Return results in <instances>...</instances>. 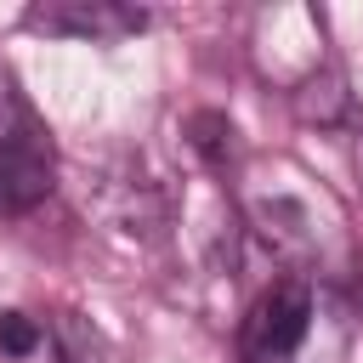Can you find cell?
Returning <instances> with one entry per match:
<instances>
[{"label":"cell","instance_id":"cell-1","mask_svg":"<svg viewBox=\"0 0 363 363\" xmlns=\"http://www.w3.org/2000/svg\"><path fill=\"white\" fill-rule=\"evenodd\" d=\"M238 357L244 363H340L346 312L318 278L284 272L250 301L238 323Z\"/></svg>","mask_w":363,"mask_h":363},{"label":"cell","instance_id":"cell-2","mask_svg":"<svg viewBox=\"0 0 363 363\" xmlns=\"http://www.w3.org/2000/svg\"><path fill=\"white\" fill-rule=\"evenodd\" d=\"M23 28L108 45V40L142 34V28H147V11H136V6H113V0H45V6H28V11H23Z\"/></svg>","mask_w":363,"mask_h":363},{"label":"cell","instance_id":"cell-3","mask_svg":"<svg viewBox=\"0 0 363 363\" xmlns=\"http://www.w3.org/2000/svg\"><path fill=\"white\" fill-rule=\"evenodd\" d=\"M57 187V153L51 136H17L0 142V216H28L34 204H45Z\"/></svg>","mask_w":363,"mask_h":363},{"label":"cell","instance_id":"cell-4","mask_svg":"<svg viewBox=\"0 0 363 363\" xmlns=\"http://www.w3.org/2000/svg\"><path fill=\"white\" fill-rule=\"evenodd\" d=\"M45 340H51L57 363H108L102 335H96L79 312H57V318H51V329H45Z\"/></svg>","mask_w":363,"mask_h":363},{"label":"cell","instance_id":"cell-5","mask_svg":"<svg viewBox=\"0 0 363 363\" xmlns=\"http://www.w3.org/2000/svg\"><path fill=\"white\" fill-rule=\"evenodd\" d=\"M295 108H301V119H318V125H335L340 113H346V79L335 74V68H323V74H312L301 91H295Z\"/></svg>","mask_w":363,"mask_h":363},{"label":"cell","instance_id":"cell-6","mask_svg":"<svg viewBox=\"0 0 363 363\" xmlns=\"http://www.w3.org/2000/svg\"><path fill=\"white\" fill-rule=\"evenodd\" d=\"M187 142L204 153V164H233L238 159V130H233V119L227 113H193L187 119Z\"/></svg>","mask_w":363,"mask_h":363},{"label":"cell","instance_id":"cell-7","mask_svg":"<svg viewBox=\"0 0 363 363\" xmlns=\"http://www.w3.org/2000/svg\"><path fill=\"white\" fill-rule=\"evenodd\" d=\"M45 346V323L40 318H28V312H0V352L6 357H34Z\"/></svg>","mask_w":363,"mask_h":363}]
</instances>
